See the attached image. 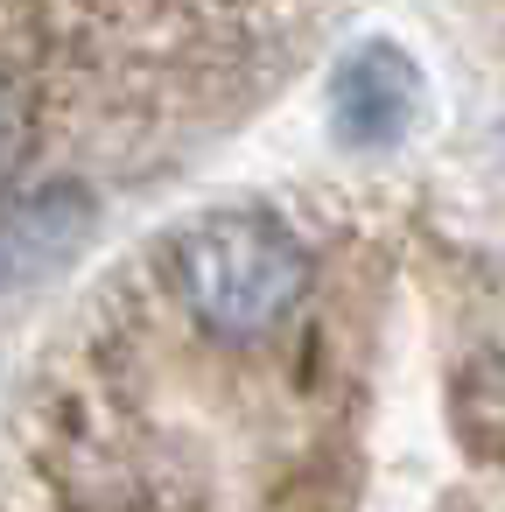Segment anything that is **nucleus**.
<instances>
[{"mask_svg": "<svg viewBox=\"0 0 505 512\" xmlns=\"http://www.w3.org/2000/svg\"><path fill=\"white\" fill-rule=\"evenodd\" d=\"M36 134H43V120H36V85H29V71L0 64V183L22 176V162L36 155Z\"/></svg>", "mask_w": 505, "mask_h": 512, "instance_id": "20e7f679", "label": "nucleus"}, {"mask_svg": "<svg viewBox=\"0 0 505 512\" xmlns=\"http://www.w3.org/2000/svg\"><path fill=\"white\" fill-rule=\"evenodd\" d=\"M176 295L211 337L253 344L309 295V253L274 218L211 211L176 239Z\"/></svg>", "mask_w": 505, "mask_h": 512, "instance_id": "f257e3e1", "label": "nucleus"}, {"mask_svg": "<svg viewBox=\"0 0 505 512\" xmlns=\"http://www.w3.org/2000/svg\"><path fill=\"white\" fill-rule=\"evenodd\" d=\"M85 232H92V190H78V183H50V190L8 204L0 211V295L57 274Z\"/></svg>", "mask_w": 505, "mask_h": 512, "instance_id": "f03ea898", "label": "nucleus"}, {"mask_svg": "<svg viewBox=\"0 0 505 512\" xmlns=\"http://www.w3.org/2000/svg\"><path fill=\"white\" fill-rule=\"evenodd\" d=\"M463 414H477V428H463L477 442V456H498V358L491 351L477 358V393H470V407H456V421Z\"/></svg>", "mask_w": 505, "mask_h": 512, "instance_id": "39448f33", "label": "nucleus"}, {"mask_svg": "<svg viewBox=\"0 0 505 512\" xmlns=\"http://www.w3.org/2000/svg\"><path fill=\"white\" fill-rule=\"evenodd\" d=\"M407 120H414V71H407V57H393L379 43L344 57V71H337V134L358 141V148H379V141H400Z\"/></svg>", "mask_w": 505, "mask_h": 512, "instance_id": "7ed1b4c3", "label": "nucleus"}]
</instances>
